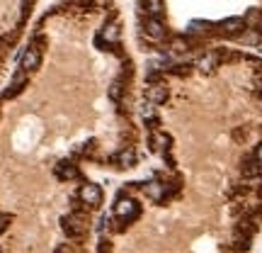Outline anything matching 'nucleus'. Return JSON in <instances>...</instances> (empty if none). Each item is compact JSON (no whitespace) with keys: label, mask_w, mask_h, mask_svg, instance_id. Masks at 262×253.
<instances>
[{"label":"nucleus","mask_w":262,"mask_h":253,"mask_svg":"<svg viewBox=\"0 0 262 253\" xmlns=\"http://www.w3.org/2000/svg\"><path fill=\"white\" fill-rule=\"evenodd\" d=\"M42 54H44V39L42 37H37V39H32L29 42V46L24 49V54H22L20 59V68L22 71H34V68H39V64H42Z\"/></svg>","instance_id":"f257e3e1"},{"label":"nucleus","mask_w":262,"mask_h":253,"mask_svg":"<svg viewBox=\"0 0 262 253\" xmlns=\"http://www.w3.org/2000/svg\"><path fill=\"white\" fill-rule=\"evenodd\" d=\"M61 224H63V231L71 236V239H83L87 234V217L83 212H73V214L63 217Z\"/></svg>","instance_id":"f03ea898"},{"label":"nucleus","mask_w":262,"mask_h":253,"mask_svg":"<svg viewBox=\"0 0 262 253\" xmlns=\"http://www.w3.org/2000/svg\"><path fill=\"white\" fill-rule=\"evenodd\" d=\"M139 214H141V207H139L136 200H131V198H121L119 202H117V207H114V217L119 221H124V224L134 221Z\"/></svg>","instance_id":"7ed1b4c3"},{"label":"nucleus","mask_w":262,"mask_h":253,"mask_svg":"<svg viewBox=\"0 0 262 253\" xmlns=\"http://www.w3.org/2000/svg\"><path fill=\"white\" fill-rule=\"evenodd\" d=\"M245 30H248V27H245V20H243V17H228V20L216 24V32L221 34V37H228V39H238Z\"/></svg>","instance_id":"20e7f679"},{"label":"nucleus","mask_w":262,"mask_h":253,"mask_svg":"<svg viewBox=\"0 0 262 253\" xmlns=\"http://www.w3.org/2000/svg\"><path fill=\"white\" fill-rule=\"evenodd\" d=\"M143 37L151 39V42H163L165 37H168V30H165V24L160 22V17H146V22H143Z\"/></svg>","instance_id":"39448f33"},{"label":"nucleus","mask_w":262,"mask_h":253,"mask_svg":"<svg viewBox=\"0 0 262 253\" xmlns=\"http://www.w3.org/2000/svg\"><path fill=\"white\" fill-rule=\"evenodd\" d=\"M78 200L83 205H87V207H100L102 205V190H100V185L85 183V185H80V190H78Z\"/></svg>","instance_id":"423d86ee"},{"label":"nucleus","mask_w":262,"mask_h":253,"mask_svg":"<svg viewBox=\"0 0 262 253\" xmlns=\"http://www.w3.org/2000/svg\"><path fill=\"white\" fill-rule=\"evenodd\" d=\"M24 86H27V71H17V73H15V78H12L10 80V86H8V88L3 90V98L5 100H10V98H17V95H20L22 90H24Z\"/></svg>","instance_id":"0eeeda50"},{"label":"nucleus","mask_w":262,"mask_h":253,"mask_svg":"<svg viewBox=\"0 0 262 253\" xmlns=\"http://www.w3.org/2000/svg\"><path fill=\"white\" fill-rule=\"evenodd\" d=\"M146 98H148V102H153V105H163L165 100L170 98V90H168L165 83H148Z\"/></svg>","instance_id":"6e6552de"},{"label":"nucleus","mask_w":262,"mask_h":253,"mask_svg":"<svg viewBox=\"0 0 262 253\" xmlns=\"http://www.w3.org/2000/svg\"><path fill=\"white\" fill-rule=\"evenodd\" d=\"M221 64V54L218 51H207V54H202L196 59V68L202 71V73H214Z\"/></svg>","instance_id":"1a4fd4ad"},{"label":"nucleus","mask_w":262,"mask_h":253,"mask_svg":"<svg viewBox=\"0 0 262 253\" xmlns=\"http://www.w3.org/2000/svg\"><path fill=\"white\" fill-rule=\"evenodd\" d=\"M119 42V24L117 22H107L105 27H102V32L97 34V44L100 46H112Z\"/></svg>","instance_id":"9d476101"},{"label":"nucleus","mask_w":262,"mask_h":253,"mask_svg":"<svg viewBox=\"0 0 262 253\" xmlns=\"http://www.w3.org/2000/svg\"><path fill=\"white\" fill-rule=\"evenodd\" d=\"M54 171L58 180H73V178L80 176V171H78V165L73 161H58Z\"/></svg>","instance_id":"9b49d317"},{"label":"nucleus","mask_w":262,"mask_h":253,"mask_svg":"<svg viewBox=\"0 0 262 253\" xmlns=\"http://www.w3.org/2000/svg\"><path fill=\"white\" fill-rule=\"evenodd\" d=\"M143 192H146L153 202H163L165 195H168V185H165V183H158V180H153V183H146V185H143Z\"/></svg>","instance_id":"f8f14e48"},{"label":"nucleus","mask_w":262,"mask_h":253,"mask_svg":"<svg viewBox=\"0 0 262 253\" xmlns=\"http://www.w3.org/2000/svg\"><path fill=\"white\" fill-rule=\"evenodd\" d=\"M148 144H151V149L155 154H163V151H168V146H170V136L163 132H153Z\"/></svg>","instance_id":"ddd939ff"},{"label":"nucleus","mask_w":262,"mask_h":253,"mask_svg":"<svg viewBox=\"0 0 262 253\" xmlns=\"http://www.w3.org/2000/svg\"><path fill=\"white\" fill-rule=\"evenodd\" d=\"M189 34H199V37H204V34H211V32H216V24H211V22H204V20H192L189 22Z\"/></svg>","instance_id":"4468645a"},{"label":"nucleus","mask_w":262,"mask_h":253,"mask_svg":"<svg viewBox=\"0 0 262 253\" xmlns=\"http://www.w3.org/2000/svg\"><path fill=\"white\" fill-rule=\"evenodd\" d=\"M117 163L119 168H131V165L136 163V151H134V146H124L119 154H117Z\"/></svg>","instance_id":"2eb2a0df"},{"label":"nucleus","mask_w":262,"mask_h":253,"mask_svg":"<svg viewBox=\"0 0 262 253\" xmlns=\"http://www.w3.org/2000/svg\"><path fill=\"white\" fill-rule=\"evenodd\" d=\"M243 20H245V27H248V30H257V32L262 30V10H257V8H250V10L245 12Z\"/></svg>","instance_id":"dca6fc26"},{"label":"nucleus","mask_w":262,"mask_h":253,"mask_svg":"<svg viewBox=\"0 0 262 253\" xmlns=\"http://www.w3.org/2000/svg\"><path fill=\"white\" fill-rule=\"evenodd\" d=\"M143 12L148 17H160L165 12V3L163 0H143Z\"/></svg>","instance_id":"f3484780"},{"label":"nucleus","mask_w":262,"mask_h":253,"mask_svg":"<svg viewBox=\"0 0 262 253\" xmlns=\"http://www.w3.org/2000/svg\"><path fill=\"white\" fill-rule=\"evenodd\" d=\"M192 46H194V42H192L189 37H175L173 42H170V51H173V54H185Z\"/></svg>","instance_id":"a211bd4d"},{"label":"nucleus","mask_w":262,"mask_h":253,"mask_svg":"<svg viewBox=\"0 0 262 253\" xmlns=\"http://www.w3.org/2000/svg\"><path fill=\"white\" fill-rule=\"evenodd\" d=\"M141 115H143V120L148 122V124H155V105L153 102H148V105H143V110H141Z\"/></svg>","instance_id":"6ab92c4d"},{"label":"nucleus","mask_w":262,"mask_h":253,"mask_svg":"<svg viewBox=\"0 0 262 253\" xmlns=\"http://www.w3.org/2000/svg\"><path fill=\"white\" fill-rule=\"evenodd\" d=\"M189 71H192V68L187 66V64H180V66L170 68V73H173V76H189Z\"/></svg>","instance_id":"aec40b11"},{"label":"nucleus","mask_w":262,"mask_h":253,"mask_svg":"<svg viewBox=\"0 0 262 253\" xmlns=\"http://www.w3.org/2000/svg\"><path fill=\"white\" fill-rule=\"evenodd\" d=\"M71 8H92V0H71Z\"/></svg>","instance_id":"412c9836"},{"label":"nucleus","mask_w":262,"mask_h":253,"mask_svg":"<svg viewBox=\"0 0 262 253\" xmlns=\"http://www.w3.org/2000/svg\"><path fill=\"white\" fill-rule=\"evenodd\" d=\"M8 224H10V217H8V214H3V212H0V234H3V231L8 229Z\"/></svg>","instance_id":"4be33fe9"},{"label":"nucleus","mask_w":262,"mask_h":253,"mask_svg":"<svg viewBox=\"0 0 262 253\" xmlns=\"http://www.w3.org/2000/svg\"><path fill=\"white\" fill-rule=\"evenodd\" d=\"M252 158H255V161H257V163L262 165V142L257 144V149H255V154H252Z\"/></svg>","instance_id":"5701e85b"}]
</instances>
